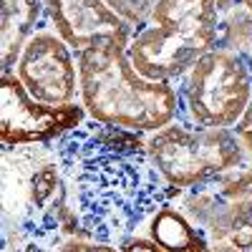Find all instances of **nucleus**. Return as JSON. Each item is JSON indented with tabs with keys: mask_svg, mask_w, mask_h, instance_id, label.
<instances>
[{
	"mask_svg": "<svg viewBox=\"0 0 252 252\" xmlns=\"http://www.w3.org/2000/svg\"><path fill=\"white\" fill-rule=\"evenodd\" d=\"M235 5H240V0H217L220 13H224V10H229V8H235Z\"/></svg>",
	"mask_w": 252,
	"mask_h": 252,
	"instance_id": "obj_17",
	"label": "nucleus"
},
{
	"mask_svg": "<svg viewBox=\"0 0 252 252\" xmlns=\"http://www.w3.org/2000/svg\"><path fill=\"white\" fill-rule=\"evenodd\" d=\"M146 235L164 252H207L212 247L207 242V237L177 207L174 199L164 202L154 212V217L146 224Z\"/></svg>",
	"mask_w": 252,
	"mask_h": 252,
	"instance_id": "obj_9",
	"label": "nucleus"
},
{
	"mask_svg": "<svg viewBox=\"0 0 252 252\" xmlns=\"http://www.w3.org/2000/svg\"><path fill=\"white\" fill-rule=\"evenodd\" d=\"M232 247H237L240 252H252V235H242L232 242Z\"/></svg>",
	"mask_w": 252,
	"mask_h": 252,
	"instance_id": "obj_16",
	"label": "nucleus"
},
{
	"mask_svg": "<svg viewBox=\"0 0 252 252\" xmlns=\"http://www.w3.org/2000/svg\"><path fill=\"white\" fill-rule=\"evenodd\" d=\"M217 0H159L152 20L129 40L134 68L149 81L177 83L194 63L217 48Z\"/></svg>",
	"mask_w": 252,
	"mask_h": 252,
	"instance_id": "obj_2",
	"label": "nucleus"
},
{
	"mask_svg": "<svg viewBox=\"0 0 252 252\" xmlns=\"http://www.w3.org/2000/svg\"><path fill=\"white\" fill-rule=\"evenodd\" d=\"M111 13H116L131 31H141L152 20V13L159 0H103Z\"/></svg>",
	"mask_w": 252,
	"mask_h": 252,
	"instance_id": "obj_12",
	"label": "nucleus"
},
{
	"mask_svg": "<svg viewBox=\"0 0 252 252\" xmlns=\"http://www.w3.org/2000/svg\"><path fill=\"white\" fill-rule=\"evenodd\" d=\"M129 40L109 35L76 53L81 106L98 124L152 134L182 119V98L177 83L149 81L134 68Z\"/></svg>",
	"mask_w": 252,
	"mask_h": 252,
	"instance_id": "obj_1",
	"label": "nucleus"
},
{
	"mask_svg": "<svg viewBox=\"0 0 252 252\" xmlns=\"http://www.w3.org/2000/svg\"><path fill=\"white\" fill-rule=\"evenodd\" d=\"M240 3H242V5H245V8L252 13V0H240Z\"/></svg>",
	"mask_w": 252,
	"mask_h": 252,
	"instance_id": "obj_19",
	"label": "nucleus"
},
{
	"mask_svg": "<svg viewBox=\"0 0 252 252\" xmlns=\"http://www.w3.org/2000/svg\"><path fill=\"white\" fill-rule=\"evenodd\" d=\"M199 187H204L207 192H212L222 202H240V199L252 197V159H245L240 166Z\"/></svg>",
	"mask_w": 252,
	"mask_h": 252,
	"instance_id": "obj_11",
	"label": "nucleus"
},
{
	"mask_svg": "<svg viewBox=\"0 0 252 252\" xmlns=\"http://www.w3.org/2000/svg\"><path fill=\"white\" fill-rule=\"evenodd\" d=\"M121 252H164L149 235H131L116 245Z\"/></svg>",
	"mask_w": 252,
	"mask_h": 252,
	"instance_id": "obj_15",
	"label": "nucleus"
},
{
	"mask_svg": "<svg viewBox=\"0 0 252 252\" xmlns=\"http://www.w3.org/2000/svg\"><path fill=\"white\" fill-rule=\"evenodd\" d=\"M15 76L26 91L48 106L81 103V81L76 51L51 26L40 28L23 48Z\"/></svg>",
	"mask_w": 252,
	"mask_h": 252,
	"instance_id": "obj_6",
	"label": "nucleus"
},
{
	"mask_svg": "<svg viewBox=\"0 0 252 252\" xmlns=\"http://www.w3.org/2000/svg\"><path fill=\"white\" fill-rule=\"evenodd\" d=\"M207 252H240L237 247H232V245H212Z\"/></svg>",
	"mask_w": 252,
	"mask_h": 252,
	"instance_id": "obj_18",
	"label": "nucleus"
},
{
	"mask_svg": "<svg viewBox=\"0 0 252 252\" xmlns=\"http://www.w3.org/2000/svg\"><path fill=\"white\" fill-rule=\"evenodd\" d=\"M0 51H3V73H15L18 58L26 43L40 31L46 15V0H0Z\"/></svg>",
	"mask_w": 252,
	"mask_h": 252,
	"instance_id": "obj_8",
	"label": "nucleus"
},
{
	"mask_svg": "<svg viewBox=\"0 0 252 252\" xmlns=\"http://www.w3.org/2000/svg\"><path fill=\"white\" fill-rule=\"evenodd\" d=\"M58 252H121L116 245L109 242H96V240H83V237H68L63 240Z\"/></svg>",
	"mask_w": 252,
	"mask_h": 252,
	"instance_id": "obj_13",
	"label": "nucleus"
},
{
	"mask_svg": "<svg viewBox=\"0 0 252 252\" xmlns=\"http://www.w3.org/2000/svg\"><path fill=\"white\" fill-rule=\"evenodd\" d=\"M86 109L81 103L48 106L35 101L15 73L0 81V141L5 149L28 144H51L83 124Z\"/></svg>",
	"mask_w": 252,
	"mask_h": 252,
	"instance_id": "obj_5",
	"label": "nucleus"
},
{
	"mask_svg": "<svg viewBox=\"0 0 252 252\" xmlns=\"http://www.w3.org/2000/svg\"><path fill=\"white\" fill-rule=\"evenodd\" d=\"M146 152L177 192L212 182L247 159L232 129H204L184 119L146 134Z\"/></svg>",
	"mask_w": 252,
	"mask_h": 252,
	"instance_id": "obj_3",
	"label": "nucleus"
},
{
	"mask_svg": "<svg viewBox=\"0 0 252 252\" xmlns=\"http://www.w3.org/2000/svg\"><path fill=\"white\" fill-rule=\"evenodd\" d=\"M250 63H252V48H250Z\"/></svg>",
	"mask_w": 252,
	"mask_h": 252,
	"instance_id": "obj_20",
	"label": "nucleus"
},
{
	"mask_svg": "<svg viewBox=\"0 0 252 252\" xmlns=\"http://www.w3.org/2000/svg\"><path fill=\"white\" fill-rule=\"evenodd\" d=\"M217 48H229V51L250 56V48H252V13L242 3L220 13Z\"/></svg>",
	"mask_w": 252,
	"mask_h": 252,
	"instance_id": "obj_10",
	"label": "nucleus"
},
{
	"mask_svg": "<svg viewBox=\"0 0 252 252\" xmlns=\"http://www.w3.org/2000/svg\"><path fill=\"white\" fill-rule=\"evenodd\" d=\"M232 131H235V136H237L240 144H242L245 157L252 159V98H250V103H247L245 114L240 116V121L232 126Z\"/></svg>",
	"mask_w": 252,
	"mask_h": 252,
	"instance_id": "obj_14",
	"label": "nucleus"
},
{
	"mask_svg": "<svg viewBox=\"0 0 252 252\" xmlns=\"http://www.w3.org/2000/svg\"><path fill=\"white\" fill-rule=\"evenodd\" d=\"M182 119L204 129H232L252 98L250 56L212 48L179 81Z\"/></svg>",
	"mask_w": 252,
	"mask_h": 252,
	"instance_id": "obj_4",
	"label": "nucleus"
},
{
	"mask_svg": "<svg viewBox=\"0 0 252 252\" xmlns=\"http://www.w3.org/2000/svg\"><path fill=\"white\" fill-rule=\"evenodd\" d=\"M46 18L76 53L109 35H134V31L111 13L103 0H46Z\"/></svg>",
	"mask_w": 252,
	"mask_h": 252,
	"instance_id": "obj_7",
	"label": "nucleus"
}]
</instances>
